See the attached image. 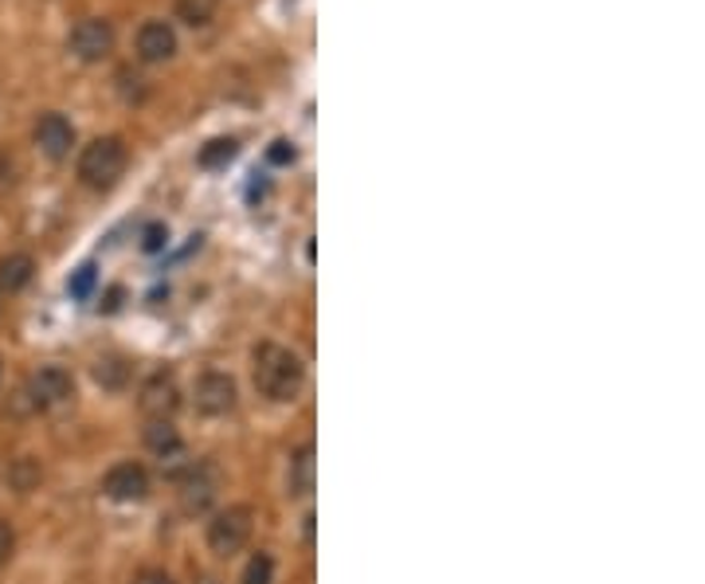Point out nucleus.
I'll return each instance as SVG.
<instances>
[{
	"label": "nucleus",
	"mask_w": 705,
	"mask_h": 584,
	"mask_svg": "<svg viewBox=\"0 0 705 584\" xmlns=\"http://www.w3.org/2000/svg\"><path fill=\"white\" fill-rule=\"evenodd\" d=\"M220 0H177V20H185L188 27H205L212 24Z\"/></svg>",
	"instance_id": "obj_15"
},
{
	"label": "nucleus",
	"mask_w": 705,
	"mask_h": 584,
	"mask_svg": "<svg viewBox=\"0 0 705 584\" xmlns=\"http://www.w3.org/2000/svg\"><path fill=\"white\" fill-rule=\"evenodd\" d=\"M240 584H275V558L260 549V553L247 561V569H243Z\"/></svg>",
	"instance_id": "obj_17"
},
{
	"label": "nucleus",
	"mask_w": 705,
	"mask_h": 584,
	"mask_svg": "<svg viewBox=\"0 0 705 584\" xmlns=\"http://www.w3.org/2000/svg\"><path fill=\"white\" fill-rule=\"evenodd\" d=\"M134 584H173V576L169 573H157V569H150V573H142Z\"/></svg>",
	"instance_id": "obj_23"
},
{
	"label": "nucleus",
	"mask_w": 705,
	"mask_h": 584,
	"mask_svg": "<svg viewBox=\"0 0 705 584\" xmlns=\"http://www.w3.org/2000/svg\"><path fill=\"white\" fill-rule=\"evenodd\" d=\"M216 498V471L212 463H200L185 475L180 483V510L185 514H205Z\"/></svg>",
	"instance_id": "obj_11"
},
{
	"label": "nucleus",
	"mask_w": 705,
	"mask_h": 584,
	"mask_svg": "<svg viewBox=\"0 0 705 584\" xmlns=\"http://www.w3.org/2000/svg\"><path fill=\"white\" fill-rule=\"evenodd\" d=\"M32 275H36V260L24 252H12L0 260V295H16V290H24L27 283H32Z\"/></svg>",
	"instance_id": "obj_12"
},
{
	"label": "nucleus",
	"mask_w": 705,
	"mask_h": 584,
	"mask_svg": "<svg viewBox=\"0 0 705 584\" xmlns=\"http://www.w3.org/2000/svg\"><path fill=\"white\" fill-rule=\"evenodd\" d=\"M12 549H16V530H12L9 521L0 518V569L12 561Z\"/></svg>",
	"instance_id": "obj_22"
},
{
	"label": "nucleus",
	"mask_w": 705,
	"mask_h": 584,
	"mask_svg": "<svg viewBox=\"0 0 705 584\" xmlns=\"http://www.w3.org/2000/svg\"><path fill=\"white\" fill-rule=\"evenodd\" d=\"M251 361H255V365H251V377H255L260 396H267L275 405L298 400V393H302V385H306V365L295 350H286V345H278V342H263V345H255Z\"/></svg>",
	"instance_id": "obj_1"
},
{
	"label": "nucleus",
	"mask_w": 705,
	"mask_h": 584,
	"mask_svg": "<svg viewBox=\"0 0 705 584\" xmlns=\"http://www.w3.org/2000/svg\"><path fill=\"white\" fill-rule=\"evenodd\" d=\"M67 52L82 64H102L110 52H114V27L110 20H99V16H87L71 27V36H67Z\"/></svg>",
	"instance_id": "obj_5"
},
{
	"label": "nucleus",
	"mask_w": 705,
	"mask_h": 584,
	"mask_svg": "<svg viewBox=\"0 0 705 584\" xmlns=\"http://www.w3.org/2000/svg\"><path fill=\"white\" fill-rule=\"evenodd\" d=\"M295 157H298L295 142H286V137L271 142V150H267V162H271V165H295Z\"/></svg>",
	"instance_id": "obj_20"
},
{
	"label": "nucleus",
	"mask_w": 705,
	"mask_h": 584,
	"mask_svg": "<svg viewBox=\"0 0 705 584\" xmlns=\"http://www.w3.org/2000/svg\"><path fill=\"white\" fill-rule=\"evenodd\" d=\"M137 408H142L145 420H169L173 412L180 408V385L169 368H157L150 381L137 393Z\"/></svg>",
	"instance_id": "obj_6"
},
{
	"label": "nucleus",
	"mask_w": 705,
	"mask_h": 584,
	"mask_svg": "<svg viewBox=\"0 0 705 584\" xmlns=\"http://www.w3.org/2000/svg\"><path fill=\"white\" fill-rule=\"evenodd\" d=\"M95 279H99V275H95V267H90V263H87V267L75 271L71 283H67V290H71V298H87L90 290H95Z\"/></svg>",
	"instance_id": "obj_19"
},
{
	"label": "nucleus",
	"mask_w": 705,
	"mask_h": 584,
	"mask_svg": "<svg viewBox=\"0 0 705 584\" xmlns=\"http://www.w3.org/2000/svg\"><path fill=\"white\" fill-rule=\"evenodd\" d=\"M32 137H36V145H40V153H44V157L63 162V157L71 153V145H75V126L63 114H44L36 122V130H32Z\"/></svg>",
	"instance_id": "obj_9"
},
{
	"label": "nucleus",
	"mask_w": 705,
	"mask_h": 584,
	"mask_svg": "<svg viewBox=\"0 0 705 584\" xmlns=\"http://www.w3.org/2000/svg\"><path fill=\"white\" fill-rule=\"evenodd\" d=\"M125 377H130V365H125V361H118V357H107V361H99V365H95V381H99L102 388H122Z\"/></svg>",
	"instance_id": "obj_18"
},
{
	"label": "nucleus",
	"mask_w": 705,
	"mask_h": 584,
	"mask_svg": "<svg viewBox=\"0 0 705 584\" xmlns=\"http://www.w3.org/2000/svg\"><path fill=\"white\" fill-rule=\"evenodd\" d=\"M192 400H197V408L205 416H228L235 408V400H240V393H235V381L228 373L212 368V373H200L197 377Z\"/></svg>",
	"instance_id": "obj_8"
},
{
	"label": "nucleus",
	"mask_w": 705,
	"mask_h": 584,
	"mask_svg": "<svg viewBox=\"0 0 705 584\" xmlns=\"http://www.w3.org/2000/svg\"><path fill=\"white\" fill-rule=\"evenodd\" d=\"M165 243H169V228L165 224H150L142 235V252H162Z\"/></svg>",
	"instance_id": "obj_21"
},
{
	"label": "nucleus",
	"mask_w": 705,
	"mask_h": 584,
	"mask_svg": "<svg viewBox=\"0 0 705 584\" xmlns=\"http://www.w3.org/2000/svg\"><path fill=\"white\" fill-rule=\"evenodd\" d=\"M145 448H150L153 455H162V459L180 455V436H177V428H173L169 420H150V428H145Z\"/></svg>",
	"instance_id": "obj_14"
},
{
	"label": "nucleus",
	"mask_w": 705,
	"mask_h": 584,
	"mask_svg": "<svg viewBox=\"0 0 705 584\" xmlns=\"http://www.w3.org/2000/svg\"><path fill=\"white\" fill-rule=\"evenodd\" d=\"M251 530H255L251 506H228V510H220L208 521V549L216 558H232L251 541Z\"/></svg>",
	"instance_id": "obj_4"
},
{
	"label": "nucleus",
	"mask_w": 705,
	"mask_h": 584,
	"mask_svg": "<svg viewBox=\"0 0 705 584\" xmlns=\"http://www.w3.org/2000/svg\"><path fill=\"white\" fill-rule=\"evenodd\" d=\"M102 495L114 498V503H142L150 495V471L134 459L114 463V467L102 475Z\"/></svg>",
	"instance_id": "obj_7"
},
{
	"label": "nucleus",
	"mask_w": 705,
	"mask_h": 584,
	"mask_svg": "<svg viewBox=\"0 0 705 584\" xmlns=\"http://www.w3.org/2000/svg\"><path fill=\"white\" fill-rule=\"evenodd\" d=\"M313 475H318V459H313V448H298L290 455V495L295 498H310L313 495Z\"/></svg>",
	"instance_id": "obj_13"
},
{
	"label": "nucleus",
	"mask_w": 705,
	"mask_h": 584,
	"mask_svg": "<svg viewBox=\"0 0 705 584\" xmlns=\"http://www.w3.org/2000/svg\"><path fill=\"white\" fill-rule=\"evenodd\" d=\"M125 162H130V153H125L122 137H95L90 145H82L79 165H75V169H79V180L87 185V189L107 192L122 180Z\"/></svg>",
	"instance_id": "obj_3"
},
{
	"label": "nucleus",
	"mask_w": 705,
	"mask_h": 584,
	"mask_svg": "<svg viewBox=\"0 0 705 584\" xmlns=\"http://www.w3.org/2000/svg\"><path fill=\"white\" fill-rule=\"evenodd\" d=\"M75 396V377L63 365H44L24 381V388L12 400V416H40L67 405Z\"/></svg>",
	"instance_id": "obj_2"
},
{
	"label": "nucleus",
	"mask_w": 705,
	"mask_h": 584,
	"mask_svg": "<svg viewBox=\"0 0 705 584\" xmlns=\"http://www.w3.org/2000/svg\"><path fill=\"white\" fill-rule=\"evenodd\" d=\"M177 55V32L165 20H150L137 27V59L142 64H165Z\"/></svg>",
	"instance_id": "obj_10"
},
{
	"label": "nucleus",
	"mask_w": 705,
	"mask_h": 584,
	"mask_svg": "<svg viewBox=\"0 0 705 584\" xmlns=\"http://www.w3.org/2000/svg\"><path fill=\"white\" fill-rule=\"evenodd\" d=\"M235 153H240V142H235V137H216V142H208L205 150H200L197 162L205 165V169H220V165L235 162Z\"/></svg>",
	"instance_id": "obj_16"
}]
</instances>
